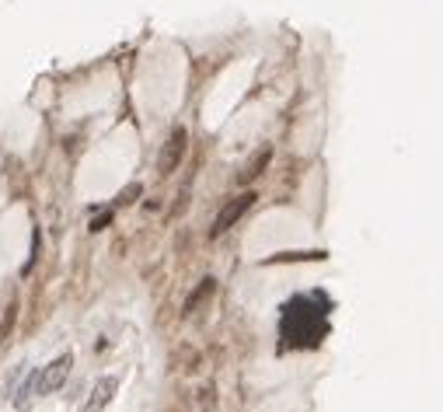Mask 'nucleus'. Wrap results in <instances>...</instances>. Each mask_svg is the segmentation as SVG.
Returning a JSON list of instances; mask_svg holds the SVG:
<instances>
[{"label":"nucleus","instance_id":"nucleus-9","mask_svg":"<svg viewBox=\"0 0 443 412\" xmlns=\"http://www.w3.org/2000/svg\"><path fill=\"white\" fill-rule=\"evenodd\" d=\"M136 196H140V185H129V189L122 193V203H133Z\"/></svg>","mask_w":443,"mask_h":412},{"label":"nucleus","instance_id":"nucleus-1","mask_svg":"<svg viewBox=\"0 0 443 412\" xmlns=\"http://www.w3.org/2000/svg\"><path fill=\"white\" fill-rule=\"evenodd\" d=\"M332 300L324 293H297L283 304L280 315V349H315L328 335Z\"/></svg>","mask_w":443,"mask_h":412},{"label":"nucleus","instance_id":"nucleus-5","mask_svg":"<svg viewBox=\"0 0 443 412\" xmlns=\"http://www.w3.org/2000/svg\"><path fill=\"white\" fill-rule=\"evenodd\" d=\"M116 391H119V377H102V381L94 384V391L87 395V402H84L81 412H102L116 399Z\"/></svg>","mask_w":443,"mask_h":412},{"label":"nucleus","instance_id":"nucleus-4","mask_svg":"<svg viewBox=\"0 0 443 412\" xmlns=\"http://www.w3.org/2000/svg\"><path fill=\"white\" fill-rule=\"evenodd\" d=\"M251 203H255V193H241V196L227 200V203H224V210L217 213V220H213V231H209V234H213V238H220L224 231H231V227L241 220L244 213L251 210Z\"/></svg>","mask_w":443,"mask_h":412},{"label":"nucleus","instance_id":"nucleus-6","mask_svg":"<svg viewBox=\"0 0 443 412\" xmlns=\"http://www.w3.org/2000/svg\"><path fill=\"white\" fill-rule=\"evenodd\" d=\"M269 161H273V147H262V151H255V158L244 165V171L238 175V178H241L244 185H248V182H255V178L266 171V165H269Z\"/></svg>","mask_w":443,"mask_h":412},{"label":"nucleus","instance_id":"nucleus-8","mask_svg":"<svg viewBox=\"0 0 443 412\" xmlns=\"http://www.w3.org/2000/svg\"><path fill=\"white\" fill-rule=\"evenodd\" d=\"M112 224V210H105V213H98L94 220H91V231H105Z\"/></svg>","mask_w":443,"mask_h":412},{"label":"nucleus","instance_id":"nucleus-7","mask_svg":"<svg viewBox=\"0 0 443 412\" xmlns=\"http://www.w3.org/2000/svg\"><path fill=\"white\" fill-rule=\"evenodd\" d=\"M213 290H217V280H213V276H206L199 287H196L192 293H189V297H185V315H192V311L199 308V304L206 300V297H209V293H213Z\"/></svg>","mask_w":443,"mask_h":412},{"label":"nucleus","instance_id":"nucleus-3","mask_svg":"<svg viewBox=\"0 0 443 412\" xmlns=\"http://www.w3.org/2000/svg\"><path fill=\"white\" fill-rule=\"evenodd\" d=\"M185 147H189V133H185L182 126H175V129L168 133L164 147H161V158H158V171H161V175H171L175 168L182 165V158H185Z\"/></svg>","mask_w":443,"mask_h":412},{"label":"nucleus","instance_id":"nucleus-2","mask_svg":"<svg viewBox=\"0 0 443 412\" xmlns=\"http://www.w3.org/2000/svg\"><path fill=\"white\" fill-rule=\"evenodd\" d=\"M70 367H74V353H60L53 364H45V371L35 374V395H53V391H60V384L67 381Z\"/></svg>","mask_w":443,"mask_h":412}]
</instances>
